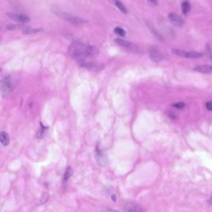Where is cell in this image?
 Listing matches in <instances>:
<instances>
[{"label":"cell","mask_w":212,"mask_h":212,"mask_svg":"<svg viewBox=\"0 0 212 212\" xmlns=\"http://www.w3.org/2000/svg\"><path fill=\"white\" fill-rule=\"evenodd\" d=\"M109 2L116 6L118 9L122 12L123 14H127V9L125 8V6L122 3H121L119 0H109Z\"/></svg>","instance_id":"4fadbf2b"},{"label":"cell","mask_w":212,"mask_h":212,"mask_svg":"<svg viewBox=\"0 0 212 212\" xmlns=\"http://www.w3.org/2000/svg\"><path fill=\"white\" fill-rule=\"evenodd\" d=\"M190 10V5L188 1H186L182 4V11L184 14H187Z\"/></svg>","instance_id":"ac0fdd59"},{"label":"cell","mask_w":212,"mask_h":212,"mask_svg":"<svg viewBox=\"0 0 212 212\" xmlns=\"http://www.w3.org/2000/svg\"><path fill=\"white\" fill-rule=\"evenodd\" d=\"M193 70L202 73H206V74H210L212 73V65H198L195 67Z\"/></svg>","instance_id":"7c38bea8"},{"label":"cell","mask_w":212,"mask_h":212,"mask_svg":"<svg viewBox=\"0 0 212 212\" xmlns=\"http://www.w3.org/2000/svg\"><path fill=\"white\" fill-rule=\"evenodd\" d=\"M53 13L57 15L58 17H59L60 19L67 21L71 24H82L86 23L87 21L81 17L73 15L70 13L60 11L57 8L52 9Z\"/></svg>","instance_id":"7a4b0ae2"},{"label":"cell","mask_w":212,"mask_h":212,"mask_svg":"<svg viewBox=\"0 0 212 212\" xmlns=\"http://www.w3.org/2000/svg\"><path fill=\"white\" fill-rule=\"evenodd\" d=\"M149 54L150 58L155 62H158L165 59V56L162 54V53L155 47L149 48Z\"/></svg>","instance_id":"52a82bcc"},{"label":"cell","mask_w":212,"mask_h":212,"mask_svg":"<svg viewBox=\"0 0 212 212\" xmlns=\"http://www.w3.org/2000/svg\"><path fill=\"white\" fill-rule=\"evenodd\" d=\"M172 53L177 56L186 58H198L202 56V54L196 52H189L184 50L174 48L172 50Z\"/></svg>","instance_id":"3957f363"},{"label":"cell","mask_w":212,"mask_h":212,"mask_svg":"<svg viewBox=\"0 0 212 212\" xmlns=\"http://www.w3.org/2000/svg\"><path fill=\"white\" fill-rule=\"evenodd\" d=\"M49 198V195L47 193H44L40 200V205L45 204Z\"/></svg>","instance_id":"44dd1931"},{"label":"cell","mask_w":212,"mask_h":212,"mask_svg":"<svg viewBox=\"0 0 212 212\" xmlns=\"http://www.w3.org/2000/svg\"><path fill=\"white\" fill-rule=\"evenodd\" d=\"M73 170L72 169V167H70V166H68L66 171H65V172L64 174V176H63V184H65L68 181V179L70 178L71 176L73 175Z\"/></svg>","instance_id":"2e32d148"},{"label":"cell","mask_w":212,"mask_h":212,"mask_svg":"<svg viewBox=\"0 0 212 212\" xmlns=\"http://www.w3.org/2000/svg\"><path fill=\"white\" fill-rule=\"evenodd\" d=\"M102 212H120L118 210H113V209H106L104 210H103Z\"/></svg>","instance_id":"cb8c5ba5"},{"label":"cell","mask_w":212,"mask_h":212,"mask_svg":"<svg viewBox=\"0 0 212 212\" xmlns=\"http://www.w3.org/2000/svg\"><path fill=\"white\" fill-rule=\"evenodd\" d=\"M114 32L115 34H117L118 35L121 36V37H124V36H125L126 34H127L126 31H125L123 28L119 27L114 28Z\"/></svg>","instance_id":"d6986e66"},{"label":"cell","mask_w":212,"mask_h":212,"mask_svg":"<svg viewBox=\"0 0 212 212\" xmlns=\"http://www.w3.org/2000/svg\"><path fill=\"white\" fill-rule=\"evenodd\" d=\"M116 197L114 195H113L112 196V199L115 202V201H116Z\"/></svg>","instance_id":"4316f807"},{"label":"cell","mask_w":212,"mask_h":212,"mask_svg":"<svg viewBox=\"0 0 212 212\" xmlns=\"http://www.w3.org/2000/svg\"><path fill=\"white\" fill-rule=\"evenodd\" d=\"M151 4L153 5H156L157 4V0H148Z\"/></svg>","instance_id":"d4e9b609"},{"label":"cell","mask_w":212,"mask_h":212,"mask_svg":"<svg viewBox=\"0 0 212 212\" xmlns=\"http://www.w3.org/2000/svg\"><path fill=\"white\" fill-rule=\"evenodd\" d=\"M6 28L8 30H17L19 29H25V26H24L21 24H8L6 25Z\"/></svg>","instance_id":"ffe728a7"},{"label":"cell","mask_w":212,"mask_h":212,"mask_svg":"<svg viewBox=\"0 0 212 212\" xmlns=\"http://www.w3.org/2000/svg\"><path fill=\"white\" fill-rule=\"evenodd\" d=\"M47 127H45L44 125H42V123H41V127H40V128L39 130V131L37 132V135H36V137L37 139H42L45 134H46V132H47Z\"/></svg>","instance_id":"9a60e30c"},{"label":"cell","mask_w":212,"mask_h":212,"mask_svg":"<svg viewBox=\"0 0 212 212\" xmlns=\"http://www.w3.org/2000/svg\"><path fill=\"white\" fill-rule=\"evenodd\" d=\"M115 42L118 45H119L120 46L124 47L125 48L129 49V50H137V46L135 45H134L133 43L125 41L123 39H121L119 38H117L115 39Z\"/></svg>","instance_id":"8fae6325"},{"label":"cell","mask_w":212,"mask_h":212,"mask_svg":"<svg viewBox=\"0 0 212 212\" xmlns=\"http://www.w3.org/2000/svg\"><path fill=\"white\" fill-rule=\"evenodd\" d=\"M80 67L85 68L88 70L94 71H98L102 70L104 68V65L101 63H95L93 61H89L84 63H83L80 65H79Z\"/></svg>","instance_id":"8992f818"},{"label":"cell","mask_w":212,"mask_h":212,"mask_svg":"<svg viewBox=\"0 0 212 212\" xmlns=\"http://www.w3.org/2000/svg\"><path fill=\"white\" fill-rule=\"evenodd\" d=\"M95 159L98 164L101 166H105L107 165L108 160L105 155H104L98 148L95 151Z\"/></svg>","instance_id":"30bf717a"},{"label":"cell","mask_w":212,"mask_h":212,"mask_svg":"<svg viewBox=\"0 0 212 212\" xmlns=\"http://www.w3.org/2000/svg\"><path fill=\"white\" fill-rule=\"evenodd\" d=\"M0 88L2 92H3L4 94L9 93L13 91L14 86L11 76H8L3 81H1Z\"/></svg>","instance_id":"277c9868"},{"label":"cell","mask_w":212,"mask_h":212,"mask_svg":"<svg viewBox=\"0 0 212 212\" xmlns=\"http://www.w3.org/2000/svg\"><path fill=\"white\" fill-rule=\"evenodd\" d=\"M168 18H169V21L173 24H174L175 25L181 27L184 24V20L182 19V18L176 13H170L168 15Z\"/></svg>","instance_id":"9c48e42d"},{"label":"cell","mask_w":212,"mask_h":212,"mask_svg":"<svg viewBox=\"0 0 212 212\" xmlns=\"http://www.w3.org/2000/svg\"><path fill=\"white\" fill-rule=\"evenodd\" d=\"M68 53L71 57L80 65L86 62L92 61L93 58L98 55L99 51L94 46L86 45L79 42H74L69 47Z\"/></svg>","instance_id":"6da1fadb"},{"label":"cell","mask_w":212,"mask_h":212,"mask_svg":"<svg viewBox=\"0 0 212 212\" xmlns=\"http://www.w3.org/2000/svg\"><path fill=\"white\" fill-rule=\"evenodd\" d=\"M206 107H207V109L209 111H212V101L207 102V104H206Z\"/></svg>","instance_id":"603a6c76"},{"label":"cell","mask_w":212,"mask_h":212,"mask_svg":"<svg viewBox=\"0 0 212 212\" xmlns=\"http://www.w3.org/2000/svg\"><path fill=\"white\" fill-rule=\"evenodd\" d=\"M0 142L4 146H7L10 142L8 134L5 132H0Z\"/></svg>","instance_id":"5bb4252c"},{"label":"cell","mask_w":212,"mask_h":212,"mask_svg":"<svg viewBox=\"0 0 212 212\" xmlns=\"http://www.w3.org/2000/svg\"><path fill=\"white\" fill-rule=\"evenodd\" d=\"M172 106L176 109H182L183 108H184L185 107V104L184 102H177V103H175L172 105Z\"/></svg>","instance_id":"7402d4cb"},{"label":"cell","mask_w":212,"mask_h":212,"mask_svg":"<svg viewBox=\"0 0 212 212\" xmlns=\"http://www.w3.org/2000/svg\"><path fill=\"white\" fill-rule=\"evenodd\" d=\"M7 15L12 20L18 22V23H27L30 21L29 17H28L27 15H25L23 14L9 13H8Z\"/></svg>","instance_id":"ba28073f"},{"label":"cell","mask_w":212,"mask_h":212,"mask_svg":"<svg viewBox=\"0 0 212 212\" xmlns=\"http://www.w3.org/2000/svg\"><path fill=\"white\" fill-rule=\"evenodd\" d=\"M123 210L124 212H146V210L141 205L135 202L126 204L123 207Z\"/></svg>","instance_id":"5b68a950"},{"label":"cell","mask_w":212,"mask_h":212,"mask_svg":"<svg viewBox=\"0 0 212 212\" xmlns=\"http://www.w3.org/2000/svg\"><path fill=\"white\" fill-rule=\"evenodd\" d=\"M208 202H209V204H210V205H211L212 206V197H210V199L209 200V201H208Z\"/></svg>","instance_id":"484cf974"},{"label":"cell","mask_w":212,"mask_h":212,"mask_svg":"<svg viewBox=\"0 0 212 212\" xmlns=\"http://www.w3.org/2000/svg\"><path fill=\"white\" fill-rule=\"evenodd\" d=\"M41 31H42V29H35V28H31V27H26L24 29L23 34L25 35H29V34H35L37 32H39Z\"/></svg>","instance_id":"e0dca14e"}]
</instances>
